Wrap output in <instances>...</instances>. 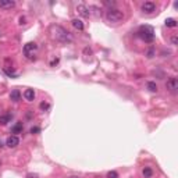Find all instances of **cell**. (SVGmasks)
<instances>
[{
	"mask_svg": "<svg viewBox=\"0 0 178 178\" xmlns=\"http://www.w3.org/2000/svg\"><path fill=\"white\" fill-rule=\"evenodd\" d=\"M70 178H79V177H70Z\"/></svg>",
	"mask_w": 178,
	"mask_h": 178,
	"instance_id": "cell-25",
	"label": "cell"
},
{
	"mask_svg": "<svg viewBox=\"0 0 178 178\" xmlns=\"http://www.w3.org/2000/svg\"><path fill=\"white\" fill-rule=\"evenodd\" d=\"M49 107V104H46V103H42L40 104V108H47Z\"/></svg>",
	"mask_w": 178,
	"mask_h": 178,
	"instance_id": "cell-22",
	"label": "cell"
},
{
	"mask_svg": "<svg viewBox=\"0 0 178 178\" xmlns=\"http://www.w3.org/2000/svg\"><path fill=\"white\" fill-rule=\"evenodd\" d=\"M153 53H155V52H153V49H150L149 52H147V57H149V58H150V57H153Z\"/></svg>",
	"mask_w": 178,
	"mask_h": 178,
	"instance_id": "cell-21",
	"label": "cell"
},
{
	"mask_svg": "<svg viewBox=\"0 0 178 178\" xmlns=\"http://www.w3.org/2000/svg\"><path fill=\"white\" fill-rule=\"evenodd\" d=\"M24 97L28 102H32V100L35 99V92H33V89H27V91L24 92Z\"/></svg>",
	"mask_w": 178,
	"mask_h": 178,
	"instance_id": "cell-10",
	"label": "cell"
},
{
	"mask_svg": "<svg viewBox=\"0 0 178 178\" xmlns=\"http://www.w3.org/2000/svg\"><path fill=\"white\" fill-rule=\"evenodd\" d=\"M27 178H38V175H31V174H28Z\"/></svg>",
	"mask_w": 178,
	"mask_h": 178,
	"instance_id": "cell-23",
	"label": "cell"
},
{
	"mask_svg": "<svg viewBox=\"0 0 178 178\" xmlns=\"http://www.w3.org/2000/svg\"><path fill=\"white\" fill-rule=\"evenodd\" d=\"M21 131H22V124H21V122H17V124L11 128V132H13V134H18V132H21Z\"/></svg>",
	"mask_w": 178,
	"mask_h": 178,
	"instance_id": "cell-15",
	"label": "cell"
},
{
	"mask_svg": "<svg viewBox=\"0 0 178 178\" xmlns=\"http://www.w3.org/2000/svg\"><path fill=\"white\" fill-rule=\"evenodd\" d=\"M15 7V2L14 0H0V8L3 10H10V8Z\"/></svg>",
	"mask_w": 178,
	"mask_h": 178,
	"instance_id": "cell-7",
	"label": "cell"
},
{
	"mask_svg": "<svg viewBox=\"0 0 178 178\" xmlns=\"http://www.w3.org/2000/svg\"><path fill=\"white\" fill-rule=\"evenodd\" d=\"M107 178H118V174L116 171H108L107 172Z\"/></svg>",
	"mask_w": 178,
	"mask_h": 178,
	"instance_id": "cell-18",
	"label": "cell"
},
{
	"mask_svg": "<svg viewBox=\"0 0 178 178\" xmlns=\"http://www.w3.org/2000/svg\"><path fill=\"white\" fill-rule=\"evenodd\" d=\"M156 10V4L153 2H145L143 4H142V11L143 13H153V11Z\"/></svg>",
	"mask_w": 178,
	"mask_h": 178,
	"instance_id": "cell-6",
	"label": "cell"
},
{
	"mask_svg": "<svg viewBox=\"0 0 178 178\" xmlns=\"http://www.w3.org/2000/svg\"><path fill=\"white\" fill-rule=\"evenodd\" d=\"M18 143H19L18 136H17V135H11V136H8V138H7V143H6V145H7L8 147H15Z\"/></svg>",
	"mask_w": 178,
	"mask_h": 178,
	"instance_id": "cell-9",
	"label": "cell"
},
{
	"mask_svg": "<svg viewBox=\"0 0 178 178\" xmlns=\"http://www.w3.org/2000/svg\"><path fill=\"white\" fill-rule=\"evenodd\" d=\"M11 118H13V116H11L10 113L4 114V116H0V124H2V125H6L7 122H10Z\"/></svg>",
	"mask_w": 178,
	"mask_h": 178,
	"instance_id": "cell-13",
	"label": "cell"
},
{
	"mask_svg": "<svg viewBox=\"0 0 178 178\" xmlns=\"http://www.w3.org/2000/svg\"><path fill=\"white\" fill-rule=\"evenodd\" d=\"M0 164H2V163H0Z\"/></svg>",
	"mask_w": 178,
	"mask_h": 178,
	"instance_id": "cell-26",
	"label": "cell"
},
{
	"mask_svg": "<svg viewBox=\"0 0 178 178\" xmlns=\"http://www.w3.org/2000/svg\"><path fill=\"white\" fill-rule=\"evenodd\" d=\"M122 18H124V13H122L121 10H117V8H110V10L107 11V14H106V19H107V22H110V24H117V22H120Z\"/></svg>",
	"mask_w": 178,
	"mask_h": 178,
	"instance_id": "cell-2",
	"label": "cell"
},
{
	"mask_svg": "<svg viewBox=\"0 0 178 178\" xmlns=\"http://www.w3.org/2000/svg\"><path fill=\"white\" fill-rule=\"evenodd\" d=\"M142 174H143L145 178H150L153 175V171H152V168H150V167H145L143 171H142Z\"/></svg>",
	"mask_w": 178,
	"mask_h": 178,
	"instance_id": "cell-14",
	"label": "cell"
},
{
	"mask_svg": "<svg viewBox=\"0 0 178 178\" xmlns=\"http://www.w3.org/2000/svg\"><path fill=\"white\" fill-rule=\"evenodd\" d=\"M166 27H168V28L177 27V21H175L174 18H167V19H166Z\"/></svg>",
	"mask_w": 178,
	"mask_h": 178,
	"instance_id": "cell-16",
	"label": "cell"
},
{
	"mask_svg": "<svg viewBox=\"0 0 178 178\" xmlns=\"http://www.w3.org/2000/svg\"><path fill=\"white\" fill-rule=\"evenodd\" d=\"M72 27H74L75 29H78V31H82L83 29V22L81 21V19L75 18V19H72Z\"/></svg>",
	"mask_w": 178,
	"mask_h": 178,
	"instance_id": "cell-12",
	"label": "cell"
},
{
	"mask_svg": "<svg viewBox=\"0 0 178 178\" xmlns=\"http://www.w3.org/2000/svg\"><path fill=\"white\" fill-rule=\"evenodd\" d=\"M39 131H40V129H39L38 127H32V128H31V134H36V132H39Z\"/></svg>",
	"mask_w": 178,
	"mask_h": 178,
	"instance_id": "cell-19",
	"label": "cell"
},
{
	"mask_svg": "<svg viewBox=\"0 0 178 178\" xmlns=\"http://www.w3.org/2000/svg\"><path fill=\"white\" fill-rule=\"evenodd\" d=\"M166 86H167V89H168L170 92H172V93H175V92L178 91V79H177V78H175V77L168 78V81H167Z\"/></svg>",
	"mask_w": 178,
	"mask_h": 178,
	"instance_id": "cell-5",
	"label": "cell"
},
{
	"mask_svg": "<svg viewBox=\"0 0 178 178\" xmlns=\"http://www.w3.org/2000/svg\"><path fill=\"white\" fill-rule=\"evenodd\" d=\"M58 63V58H56L54 61H52V64H50V66H54V64H57Z\"/></svg>",
	"mask_w": 178,
	"mask_h": 178,
	"instance_id": "cell-24",
	"label": "cell"
},
{
	"mask_svg": "<svg viewBox=\"0 0 178 178\" xmlns=\"http://www.w3.org/2000/svg\"><path fill=\"white\" fill-rule=\"evenodd\" d=\"M19 97H21V92H19L18 89H13L10 93V99L13 100V102H18Z\"/></svg>",
	"mask_w": 178,
	"mask_h": 178,
	"instance_id": "cell-11",
	"label": "cell"
},
{
	"mask_svg": "<svg viewBox=\"0 0 178 178\" xmlns=\"http://www.w3.org/2000/svg\"><path fill=\"white\" fill-rule=\"evenodd\" d=\"M77 11L81 14L82 17H85V18H88V17H91V11H89V8L86 7V6H83V4H79L77 7Z\"/></svg>",
	"mask_w": 178,
	"mask_h": 178,
	"instance_id": "cell-8",
	"label": "cell"
},
{
	"mask_svg": "<svg viewBox=\"0 0 178 178\" xmlns=\"http://www.w3.org/2000/svg\"><path fill=\"white\" fill-rule=\"evenodd\" d=\"M52 35L56 40L61 42V43H70V42H72L71 33L67 29H64L63 27H58V25H53L52 27Z\"/></svg>",
	"mask_w": 178,
	"mask_h": 178,
	"instance_id": "cell-1",
	"label": "cell"
},
{
	"mask_svg": "<svg viewBox=\"0 0 178 178\" xmlns=\"http://www.w3.org/2000/svg\"><path fill=\"white\" fill-rule=\"evenodd\" d=\"M147 89H149L150 92H157V85H156V82L149 81V82H147Z\"/></svg>",
	"mask_w": 178,
	"mask_h": 178,
	"instance_id": "cell-17",
	"label": "cell"
},
{
	"mask_svg": "<svg viewBox=\"0 0 178 178\" xmlns=\"http://www.w3.org/2000/svg\"><path fill=\"white\" fill-rule=\"evenodd\" d=\"M38 50V44L35 43V42H29V43H27L24 46V54L27 56L28 58H32L33 53Z\"/></svg>",
	"mask_w": 178,
	"mask_h": 178,
	"instance_id": "cell-4",
	"label": "cell"
},
{
	"mask_svg": "<svg viewBox=\"0 0 178 178\" xmlns=\"http://www.w3.org/2000/svg\"><path fill=\"white\" fill-rule=\"evenodd\" d=\"M138 36L142 39V40L147 42V43L153 42V39H155V33H153V29H152L150 27H147V25H145V27H141V28H139Z\"/></svg>",
	"mask_w": 178,
	"mask_h": 178,
	"instance_id": "cell-3",
	"label": "cell"
},
{
	"mask_svg": "<svg viewBox=\"0 0 178 178\" xmlns=\"http://www.w3.org/2000/svg\"><path fill=\"white\" fill-rule=\"evenodd\" d=\"M171 43L172 44H177L178 43V38H177V36H172V38H171Z\"/></svg>",
	"mask_w": 178,
	"mask_h": 178,
	"instance_id": "cell-20",
	"label": "cell"
}]
</instances>
